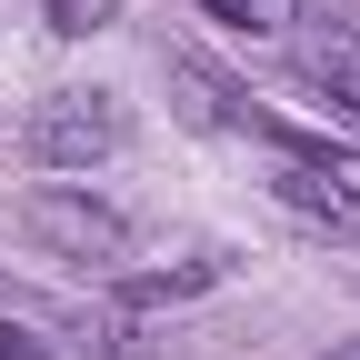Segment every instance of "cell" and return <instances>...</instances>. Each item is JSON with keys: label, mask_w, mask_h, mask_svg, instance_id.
<instances>
[{"label": "cell", "mask_w": 360, "mask_h": 360, "mask_svg": "<svg viewBox=\"0 0 360 360\" xmlns=\"http://www.w3.org/2000/svg\"><path fill=\"white\" fill-rule=\"evenodd\" d=\"M120 141H130L120 90H51V101H30V120H20V150L40 170H101Z\"/></svg>", "instance_id": "1"}, {"label": "cell", "mask_w": 360, "mask_h": 360, "mask_svg": "<svg viewBox=\"0 0 360 360\" xmlns=\"http://www.w3.org/2000/svg\"><path fill=\"white\" fill-rule=\"evenodd\" d=\"M270 191H281V210H300L310 231L360 240V170H350V160H330V150H281Z\"/></svg>", "instance_id": "2"}, {"label": "cell", "mask_w": 360, "mask_h": 360, "mask_svg": "<svg viewBox=\"0 0 360 360\" xmlns=\"http://www.w3.org/2000/svg\"><path fill=\"white\" fill-rule=\"evenodd\" d=\"M30 240H51L60 260H120L130 250V220L110 200H90V191H30Z\"/></svg>", "instance_id": "3"}, {"label": "cell", "mask_w": 360, "mask_h": 360, "mask_svg": "<svg viewBox=\"0 0 360 360\" xmlns=\"http://www.w3.org/2000/svg\"><path fill=\"white\" fill-rule=\"evenodd\" d=\"M300 60H310V80H321L330 101L360 120V30H310V51H300Z\"/></svg>", "instance_id": "4"}, {"label": "cell", "mask_w": 360, "mask_h": 360, "mask_svg": "<svg viewBox=\"0 0 360 360\" xmlns=\"http://www.w3.org/2000/svg\"><path fill=\"white\" fill-rule=\"evenodd\" d=\"M210 281H220V260H180V270H141L130 300H191V290H210Z\"/></svg>", "instance_id": "5"}, {"label": "cell", "mask_w": 360, "mask_h": 360, "mask_svg": "<svg viewBox=\"0 0 360 360\" xmlns=\"http://www.w3.org/2000/svg\"><path fill=\"white\" fill-rule=\"evenodd\" d=\"M101 20H110V0H51V30H70V40L101 30Z\"/></svg>", "instance_id": "6"}, {"label": "cell", "mask_w": 360, "mask_h": 360, "mask_svg": "<svg viewBox=\"0 0 360 360\" xmlns=\"http://www.w3.org/2000/svg\"><path fill=\"white\" fill-rule=\"evenodd\" d=\"M0 360H51V350H40L30 330H11V321H0Z\"/></svg>", "instance_id": "7"}, {"label": "cell", "mask_w": 360, "mask_h": 360, "mask_svg": "<svg viewBox=\"0 0 360 360\" xmlns=\"http://www.w3.org/2000/svg\"><path fill=\"white\" fill-rule=\"evenodd\" d=\"M321 360H360V340H330V350H321Z\"/></svg>", "instance_id": "8"}]
</instances>
